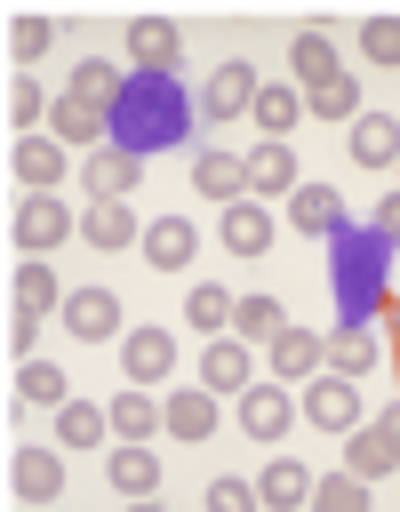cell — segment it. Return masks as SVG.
Listing matches in <instances>:
<instances>
[{"label": "cell", "mask_w": 400, "mask_h": 512, "mask_svg": "<svg viewBox=\"0 0 400 512\" xmlns=\"http://www.w3.org/2000/svg\"><path fill=\"white\" fill-rule=\"evenodd\" d=\"M304 112H320V120H360V80H352V72H336V80L304 88Z\"/></svg>", "instance_id": "obj_34"}, {"label": "cell", "mask_w": 400, "mask_h": 512, "mask_svg": "<svg viewBox=\"0 0 400 512\" xmlns=\"http://www.w3.org/2000/svg\"><path fill=\"white\" fill-rule=\"evenodd\" d=\"M40 328H48V312H24V304H8V352H16V368L32 360V344H40Z\"/></svg>", "instance_id": "obj_42"}, {"label": "cell", "mask_w": 400, "mask_h": 512, "mask_svg": "<svg viewBox=\"0 0 400 512\" xmlns=\"http://www.w3.org/2000/svg\"><path fill=\"white\" fill-rule=\"evenodd\" d=\"M360 48H368V64L392 72V64H400V16H368V24H360Z\"/></svg>", "instance_id": "obj_41"}, {"label": "cell", "mask_w": 400, "mask_h": 512, "mask_svg": "<svg viewBox=\"0 0 400 512\" xmlns=\"http://www.w3.org/2000/svg\"><path fill=\"white\" fill-rule=\"evenodd\" d=\"M392 328H400V312H392Z\"/></svg>", "instance_id": "obj_46"}, {"label": "cell", "mask_w": 400, "mask_h": 512, "mask_svg": "<svg viewBox=\"0 0 400 512\" xmlns=\"http://www.w3.org/2000/svg\"><path fill=\"white\" fill-rule=\"evenodd\" d=\"M104 128H112V144L120 152H160V144H184V128H192V104H184V88H176V72H128V88H120V104L104 112Z\"/></svg>", "instance_id": "obj_1"}, {"label": "cell", "mask_w": 400, "mask_h": 512, "mask_svg": "<svg viewBox=\"0 0 400 512\" xmlns=\"http://www.w3.org/2000/svg\"><path fill=\"white\" fill-rule=\"evenodd\" d=\"M120 88H128V72H120V64H104V56H80V64H72V96H80V104L112 112V104H120Z\"/></svg>", "instance_id": "obj_27"}, {"label": "cell", "mask_w": 400, "mask_h": 512, "mask_svg": "<svg viewBox=\"0 0 400 512\" xmlns=\"http://www.w3.org/2000/svg\"><path fill=\"white\" fill-rule=\"evenodd\" d=\"M200 384H208V392H248V384H256L248 344H240V336H208V352H200Z\"/></svg>", "instance_id": "obj_17"}, {"label": "cell", "mask_w": 400, "mask_h": 512, "mask_svg": "<svg viewBox=\"0 0 400 512\" xmlns=\"http://www.w3.org/2000/svg\"><path fill=\"white\" fill-rule=\"evenodd\" d=\"M128 56H136V72H176L184 32H176L168 16H136V24H128Z\"/></svg>", "instance_id": "obj_12"}, {"label": "cell", "mask_w": 400, "mask_h": 512, "mask_svg": "<svg viewBox=\"0 0 400 512\" xmlns=\"http://www.w3.org/2000/svg\"><path fill=\"white\" fill-rule=\"evenodd\" d=\"M352 160L360 168H400V120L392 112H360L352 120Z\"/></svg>", "instance_id": "obj_24"}, {"label": "cell", "mask_w": 400, "mask_h": 512, "mask_svg": "<svg viewBox=\"0 0 400 512\" xmlns=\"http://www.w3.org/2000/svg\"><path fill=\"white\" fill-rule=\"evenodd\" d=\"M8 488H16L24 504H48V496L64 488V464H56L48 448H16V456H8Z\"/></svg>", "instance_id": "obj_22"}, {"label": "cell", "mask_w": 400, "mask_h": 512, "mask_svg": "<svg viewBox=\"0 0 400 512\" xmlns=\"http://www.w3.org/2000/svg\"><path fill=\"white\" fill-rule=\"evenodd\" d=\"M136 176H144V160H136V152H120V144H96V152L80 160L88 200H128V192H136Z\"/></svg>", "instance_id": "obj_8"}, {"label": "cell", "mask_w": 400, "mask_h": 512, "mask_svg": "<svg viewBox=\"0 0 400 512\" xmlns=\"http://www.w3.org/2000/svg\"><path fill=\"white\" fill-rule=\"evenodd\" d=\"M240 424H248V440L280 448V432L296 424V400H288L280 384H248V392H240Z\"/></svg>", "instance_id": "obj_11"}, {"label": "cell", "mask_w": 400, "mask_h": 512, "mask_svg": "<svg viewBox=\"0 0 400 512\" xmlns=\"http://www.w3.org/2000/svg\"><path fill=\"white\" fill-rule=\"evenodd\" d=\"M64 160H72V152H64L56 136H16V176H24L32 192H56V176H64Z\"/></svg>", "instance_id": "obj_26"}, {"label": "cell", "mask_w": 400, "mask_h": 512, "mask_svg": "<svg viewBox=\"0 0 400 512\" xmlns=\"http://www.w3.org/2000/svg\"><path fill=\"white\" fill-rule=\"evenodd\" d=\"M64 392H72V376H64L56 360H24V368H16V400H32V408H64Z\"/></svg>", "instance_id": "obj_32"}, {"label": "cell", "mask_w": 400, "mask_h": 512, "mask_svg": "<svg viewBox=\"0 0 400 512\" xmlns=\"http://www.w3.org/2000/svg\"><path fill=\"white\" fill-rule=\"evenodd\" d=\"M368 224H376V232H384V240H400V192H384V200H376V208H368Z\"/></svg>", "instance_id": "obj_44"}, {"label": "cell", "mask_w": 400, "mask_h": 512, "mask_svg": "<svg viewBox=\"0 0 400 512\" xmlns=\"http://www.w3.org/2000/svg\"><path fill=\"white\" fill-rule=\"evenodd\" d=\"M232 328L256 336V344H272V336L288 328V312H280V296H240V304H232Z\"/></svg>", "instance_id": "obj_36"}, {"label": "cell", "mask_w": 400, "mask_h": 512, "mask_svg": "<svg viewBox=\"0 0 400 512\" xmlns=\"http://www.w3.org/2000/svg\"><path fill=\"white\" fill-rule=\"evenodd\" d=\"M192 184H200L208 200H224V208H232V200H248V160H240V152H216V144H208V152L192 160Z\"/></svg>", "instance_id": "obj_20"}, {"label": "cell", "mask_w": 400, "mask_h": 512, "mask_svg": "<svg viewBox=\"0 0 400 512\" xmlns=\"http://www.w3.org/2000/svg\"><path fill=\"white\" fill-rule=\"evenodd\" d=\"M48 136H56L64 152H80V160H88V152H96V136H112V128H104V112H96V104H80V96L64 88V96L48 104Z\"/></svg>", "instance_id": "obj_9"}, {"label": "cell", "mask_w": 400, "mask_h": 512, "mask_svg": "<svg viewBox=\"0 0 400 512\" xmlns=\"http://www.w3.org/2000/svg\"><path fill=\"white\" fill-rule=\"evenodd\" d=\"M216 232H224L232 256H264V248H272V208H264V200H232Z\"/></svg>", "instance_id": "obj_21"}, {"label": "cell", "mask_w": 400, "mask_h": 512, "mask_svg": "<svg viewBox=\"0 0 400 512\" xmlns=\"http://www.w3.org/2000/svg\"><path fill=\"white\" fill-rule=\"evenodd\" d=\"M168 432H176V440H208V432H216V392H208V384L168 392Z\"/></svg>", "instance_id": "obj_29"}, {"label": "cell", "mask_w": 400, "mask_h": 512, "mask_svg": "<svg viewBox=\"0 0 400 512\" xmlns=\"http://www.w3.org/2000/svg\"><path fill=\"white\" fill-rule=\"evenodd\" d=\"M344 472H352V480L400 472V408L376 416V424H360V432H344Z\"/></svg>", "instance_id": "obj_3"}, {"label": "cell", "mask_w": 400, "mask_h": 512, "mask_svg": "<svg viewBox=\"0 0 400 512\" xmlns=\"http://www.w3.org/2000/svg\"><path fill=\"white\" fill-rule=\"evenodd\" d=\"M80 232H88V248H128V240H136V208H128V200H88Z\"/></svg>", "instance_id": "obj_28"}, {"label": "cell", "mask_w": 400, "mask_h": 512, "mask_svg": "<svg viewBox=\"0 0 400 512\" xmlns=\"http://www.w3.org/2000/svg\"><path fill=\"white\" fill-rule=\"evenodd\" d=\"M200 256V232H192V216H160V224H144V264H160V272H184Z\"/></svg>", "instance_id": "obj_16"}, {"label": "cell", "mask_w": 400, "mask_h": 512, "mask_svg": "<svg viewBox=\"0 0 400 512\" xmlns=\"http://www.w3.org/2000/svg\"><path fill=\"white\" fill-rule=\"evenodd\" d=\"M288 224L312 232V240H336V232H344V200H336V184H296V192H288Z\"/></svg>", "instance_id": "obj_15"}, {"label": "cell", "mask_w": 400, "mask_h": 512, "mask_svg": "<svg viewBox=\"0 0 400 512\" xmlns=\"http://www.w3.org/2000/svg\"><path fill=\"white\" fill-rule=\"evenodd\" d=\"M256 496H264V512H296V504H312V472L296 456H272L256 472Z\"/></svg>", "instance_id": "obj_23"}, {"label": "cell", "mask_w": 400, "mask_h": 512, "mask_svg": "<svg viewBox=\"0 0 400 512\" xmlns=\"http://www.w3.org/2000/svg\"><path fill=\"white\" fill-rule=\"evenodd\" d=\"M56 320H64V328H72L80 344H104V336H128V328H120V296H112V288H72Z\"/></svg>", "instance_id": "obj_6"}, {"label": "cell", "mask_w": 400, "mask_h": 512, "mask_svg": "<svg viewBox=\"0 0 400 512\" xmlns=\"http://www.w3.org/2000/svg\"><path fill=\"white\" fill-rule=\"evenodd\" d=\"M112 488H120V496H152V488H160V456L120 440V448H112Z\"/></svg>", "instance_id": "obj_33"}, {"label": "cell", "mask_w": 400, "mask_h": 512, "mask_svg": "<svg viewBox=\"0 0 400 512\" xmlns=\"http://www.w3.org/2000/svg\"><path fill=\"white\" fill-rule=\"evenodd\" d=\"M16 304H24V312H64V288H56V264H40V256H24V264H16Z\"/></svg>", "instance_id": "obj_30"}, {"label": "cell", "mask_w": 400, "mask_h": 512, "mask_svg": "<svg viewBox=\"0 0 400 512\" xmlns=\"http://www.w3.org/2000/svg\"><path fill=\"white\" fill-rule=\"evenodd\" d=\"M208 512H264L256 480H208Z\"/></svg>", "instance_id": "obj_43"}, {"label": "cell", "mask_w": 400, "mask_h": 512, "mask_svg": "<svg viewBox=\"0 0 400 512\" xmlns=\"http://www.w3.org/2000/svg\"><path fill=\"white\" fill-rule=\"evenodd\" d=\"M312 512H376V504H368V480L328 472V480H312Z\"/></svg>", "instance_id": "obj_37"}, {"label": "cell", "mask_w": 400, "mask_h": 512, "mask_svg": "<svg viewBox=\"0 0 400 512\" xmlns=\"http://www.w3.org/2000/svg\"><path fill=\"white\" fill-rule=\"evenodd\" d=\"M232 304H240V296H224L216 280H200V288L184 296V320H192V328L208 336V328H232Z\"/></svg>", "instance_id": "obj_38"}, {"label": "cell", "mask_w": 400, "mask_h": 512, "mask_svg": "<svg viewBox=\"0 0 400 512\" xmlns=\"http://www.w3.org/2000/svg\"><path fill=\"white\" fill-rule=\"evenodd\" d=\"M48 40H56V32H48V16H16V24H8V64L48 56Z\"/></svg>", "instance_id": "obj_40"}, {"label": "cell", "mask_w": 400, "mask_h": 512, "mask_svg": "<svg viewBox=\"0 0 400 512\" xmlns=\"http://www.w3.org/2000/svg\"><path fill=\"white\" fill-rule=\"evenodd\" d=\"M104 432H112L104 408H88V400H64V408H56V440H64V448H96Z\"/></svg>", "instance_id": "obj_35"}, {"label": "cell", "mask_w": 400, "mask_h": 512, "mask_svg": "<svg viewBox=\"0 0 400 512\" xmlns=\"http://www.w3.org/2000/svg\"><path fill=\"white\" fill-rule=\"evenodd\" d=\"M256 88H264L256 64H240V56L216 64V72H208V120H240V112H256Z\"/></svg>", "instance_id": "obj_13"}, {"label": "cell", "mask_w": 400, "mask_h": 512, "mask_svg": "<svg viewBox=\"0 0 400 512\" xmlns=\"http://www.w3.org/2000/svg\"><path fill=\"white\" fill-rule=\"evenodd\" d=\"M328 368H336V376H368V368H376V336L352 328V320L328 328Z\"/></svg>", "instance_id": "obj_31"}, {"label": "cell", "mask_w": 400, "mask_h": 512, "mask_svg": "<svg viewBox=\"0 0 400 512\" xmlns=\"http://www.w3.org/2000/svg\"><path fill=\"white\" fill-rule=\"evenodd\" d=\"M328 248H336V272H328V280H336V304H344L352 328H368V312H376V296H384L376 280H384V264H392V256H384L392 240H384L376 224H344Z\"/></svg>", "instance_id": "obj_2"}, {"label": "cell", "mask_w": 400, "mask_h": 512, "mask_svg": "<svg viewBox=\"0 0 400 512\" xmlns=\"http://www.w3.org/2000/svg\"><path fill=\"white\" fill-rule=\"evenodd\" d=\"M288 72H296V88H320V80H336L344 64H336V40L320 32V24H304L296 40H288Z\"/></svg>", "instance_id": "obj_18"}, {"label": "cell", "mask_w": 400, "mask_h": 512, "mask_svg": "<svg viewBox=\"0 0 400 512\" xmlns=\"http://www.w3.org/2000/svg\"><path fill=\"white\" fill-rule=\"evenodd\" d=\"M328 368V336H312V328H280L272 336V376L280 384H312Z\"/></svg>", "instance_id": "obj_10"}, {"label": "cell", "mask_w": 400, "mask_h": 512, "mask_svg": "<svg viewBox=\"0 0 400 512\" xmlns=\"http://www.w3.org/2000/svg\"><path fill=\"white\" fill-rule=\"evenodd\" d=\"M248 120H256V128H264L272 144H288V128L304 120V88H296V80H264V88H256V112H248Z\"/></svg>", "instance_id": "obj_19"}, {"label": "cell", "mask_w": 400, "mask_h": 512, "mask_svg": "<svg viewBox=\"0 0 400 512\" xmlns=\"http://www.w3.org/2000/svg\"><path fill=\"white\" fill-rule=\"evenodd\" d=\"M304 424H320V432H360V392H352V376L320 368V376L304 384Z\"/></svg>", "instance_id": "obj_5"}, {"label": "cell", "mask_w": 400, "mask_h": 512, "mask_svg": "<svg viewBox=\"0 0 400 512\" xmlns=\"http://www.w3.org/2000/svg\"><path fill=\"white\" fill-rule=\"evenodd\" d=\"M296 184H304V176H296V152L264 136V144L248 152V200H288Z\"/></svg>", "instance_id": "obj_14"}, {"label": "cell", "mask_w": 400, "mask_h": 512, "mask_svg": "<svg viewBox=\"0 0 400 512\" xmlns=\"http://www.w3.org/2000/svg\"><path fill=\"white\" fill-rule=\"evenodd\" d=\"M120 368H128V384H144V392H152V384L176 368V336H168V328H152V320H144V328H128V336H120Z\"/></svg>", "instance_id": "obj_7"}, {"label": "cell", "mask_w": 400, "mask_h": 512, "mask_svg": "<svg viewBox=\"0 0 400 512\" xmlns=\"http://www.w3.org/2000/svg\"><path fill=\"white\" fill-rule=\"evenodd\" d=\"M104 416H112V432H120L128 448H144V440H152V424H168V408H160L144 384H136V392H112V408H104Z\"/></svg>", "instance_id": "obj_25"}, {"label": "cell", "mask_w": 400, "mask_h": 512, "mask_svg": "<svg viewBox=\"0 0 400 512\" xmlns=\"http://www.w3.org/2000/svg\"><path fill=\"white\" fill-rule=\"evenodd\" d=\"M72 224H80V216H72L56 192H32V200H16V248H24V256H48L56 240H72Z\"/></svg>", "instance_id": "obj_4"}, {"label": "cell", "mask_w": 400, "mask_h": 512, "mask_svg": "<svg viewBox=\"0 0 400 512\" xmlns=\"http://www.w3.org/2000/svg\"><path fill=\"white\" fill-rule=\"evenodd\" d=\"M32 120H48V96H40L32 72H16V80H8V136H24Z\"/></svg>", "instance_id": "obj_39"}, {"label": "cell", "mask_w": 400, "mask_h": 512, "mask_svg": "<svg viewBox=\"0 0 400 512\" xmlns=\"http://www.w3.org/2000/svg\"><path fill=\"white\" fill-rule=\"evenodd\" d=\"M128 512H168V504H152V496H136V504H128Z\"/></svg>", "instance_id": "obj_45"}]
</instances>
